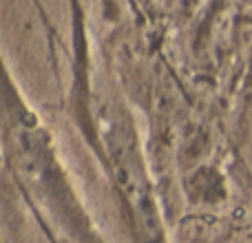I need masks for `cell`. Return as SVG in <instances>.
I'll list each match as a JSON object with an SVG mask.
<instances>
[{"label":"cell","instance_id":"cell-1","mask_svg":"<svg viewBox=\"0 0 252 243\" xmlns=\"http://www.w3.org/2000/svg\"><path fill=\"white\" fill-rule=\"evenodd\" d=\"M84 13L73 2V82L69 109L75 126L95 151L118 199L122 201L133 232L142 243H168L164 217L139 133L128 109L118 97H104L95 91L91 73V51Z\"/></svg>","mask_w":252,"mask_h":243},{"label":"cell","instance_id":"cell-2","mask_svg":"<svg viewBox=\"0 0 252 243\" xmlns=\"http://www.w3.org/2000/svg\"><path fill=\"white\" fill-rule=\"evenodd\" d=\"M0 161L35 214H47L75 243H104L60 155L58 142L16 84L0 53Z\"/></svg>","mask_w":252,"mask_h":243}]
</instances>
